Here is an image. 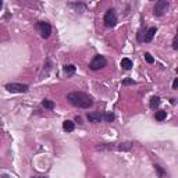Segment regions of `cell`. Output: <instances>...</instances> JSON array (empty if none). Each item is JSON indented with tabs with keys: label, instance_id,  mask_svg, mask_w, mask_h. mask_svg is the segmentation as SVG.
I'll return each mask as SVG.
<instances>
[{
	"label": "cell",
	"instance_id": "1",
	"mask_svg": "<svg viewBox=\"0 0 178 178\" xmlns=\"http://www.w3.org/2000/svg\"><path fill=\"white\" fill-rule=\"evenodd\" d=\"M67 100L70 104L79 107V109H89L93 104V99L84 92H71L67 95Z\"/></svg>",
	"mask_w": 178,
	"mask_h": 178
},
{
	"label": "cell",
	"instance_id": "2",
	"mask_svg": "<svg viewBox=\"0 0 178 178\" xmlns=\"http://www.w3.org/2000/svg\"><path fill=\"white\" fill-rule=\"evenodd\" d=\"M103 22H104V26H107V28H113L117 24V14H115L114 9H109V10L106 11Z\"/></svg>",
	"mask_w": 178,
	"mask_h": 178
},
{
	"label": "cell",
	"instance_id": "3",
	"mask_svg": "<svg viewBox=\"0 0 178 178\" xmlns=\"http://www.w3.org/2000/svg\"><path fill=\"white\" fill-rule=\"evenodd\" d=\"M106 64H107V60H106L104 56H95L93 60L91 61V64H89V68L92 71H98V70L106 67Z\"/></svg>",
	"mask_w": 178,
	"mask_h": 178
},
{
	"label": "cell",
	"instance_id": "4",
	"mask_svg": "<svg viewBox=\"0 0 178 178\" xmlns=\"http://www.w3.org/2000/svg\"><path fill=\"white\" fill-rule=\"evenodd\" d=\"M6 89L11 93H25V92H28L29 86L26 85V84H14L13 82V84H7Z\"/></svg>",
	"mask_w": 178,
	"mask_h": 178
},
{
	"label": "cell",
	"instance_id": "5",
	"mask_svg": "<svg viewBox=\"0 0 178 178\" xmlns=\"http://www.w3.org/2000/svg\"><path fill=\"white\" fill-rule=\"evenodd\" d=\"M168 7H170V3H168V2H166V0H159L155 4V11H153V13H155V15L162 17L163 14L168 10Z\"/></svg>",
	"mask_w": 178,
	"mask_h": 178
},
{
	"label": "cell",
	"instance_id": "6",
	"mask_svg": "<svg viewBox=\"0 0 178 178\" xmlns=\"http://www.w3.org/2000/svg\"><path fill=\"white\" fill-rule=\"evenodd\" d=\"M38 29L40 31V36L45 38V39H47V38L50 36V33H52V26H50L49 22H45V21H39V22L36 24Z\"/></svg>",
	"mask_w": 178,
	"mask_h": 178
},
{
	"label": "cell",
	"instance_id": "7",
	"mask_svg": "<svg viewBox=\"0 0 178 178\" xmlns=\"http://www.w3.org/2000/svg\"><path fill=\"white\" fill-rule=\"evenodd\" d=\"M86 117H88L89 122H93V124H98V122L103 121V114L102 113H89Z\"/></svg>",
	"mask_w": 178,
	"mask_h": 178
},
{
	"label": "cell",
	"instance_id": "8",
	"mask_svg": "<svg viewBox=\"0 0 178 178\" xmlns=\"http://www.w3.org/2000/svg\"><path fill=\"white\" fill-rule=\"evenodd\" d=\"M156 32H157V28L156 26H152V28H149L148 31H146V35H145V38H143V42H152V39H153V36L156 35Z\"/></svg>",
	"mask_w": 178,
	"mask_h": 178
},
{
	"label": "cell",
	"instance_id": "9",
	"mask_svg": "<svg viewBox=\"0 0 178 178\" xmlns=\"http://www.w3.org/2000/svg\"><path fill=\"white\" fill-rule=\"evenodd\" d=\"M132 142H124V143H117L113 145V150H129L132 148Z\"/></svg>",
	"mask_w": 178,
	"mask_h": 178
},
{
	"label": "cell",
	"instance_id": "10",
	"mask_svg": "<svg viewBox=\"0 0 178 178\" xmlns=\"http://www.w3.org/2000/svg\"><path fill=\"white\" fill-rule=\"evenodd\" d=\"M75 66L74 64H66V66L63 67V71H64V74H66L67 77H70V75H73L74 73H75Z\"/></svg>",
	"mask_w": 178,
	"mask_h": 178
},
{
	"label": "cell",
	"instance_id": "11",
	"mask_svg": "<svg viewBox=\"0 0 178 178\" xmlns=\"http://www.w3.org/2000/svg\"><path fill=\"white\" fill-rule=\"evenodd\" d=\"M74 128H75V124H74L71 120H66V121L63 122V129L67 132H73Z\"/></svg>",
	"mask_w": 178,
	"mask_h": 178
},
{
	"label": "cell",
	"instance_id": "12",
	"mask_svg": "<svg viewBox=\"0 0 178 178\" xmlns=\"http://www.w3.org/2000/svg\"><path fill=\"white\" fill-rule=\"evenodd\" d=\"M70 7H71V9H74V10L75 11H79V10H85L86 9V6L84 3H70L68 4Z\"/></svg>",
	"mask_w": 178,
	"mask_h": 178
},
{
	"label": "cell",
	"instance_id": "13",
	"mask_svg": "<svg viewBox=\"0 0 178 178\" xmlns=\"http://www.w3.org/2000/svg\"><path fill=\"white\" fill-rule=\"evenodd\" d=\"M121 67L124 70H131V67H132V61L129 59H122L121 60Z\"/></svg>",
	"mask_w": 178,
	"mask_h": 178
},
{
	"label": "cell",
	"instance_id": "14",
	"mask_svg": "<svg viewBox=\"0 0 178 178\" xmlns=\"http://www.w3.org/2000/svg\"><path fill=\"white\" fill-rule=\"evenodd\" d=\"M42 106L45 107V109H47V110H53V109H54V103H53L52 100H49V99H45V100H43Z\"/></svg>",
	"mask_w": 178,
	"mask_h": 178
},
{
	"label": "cell",
	"instance_id": "15",
	"mask_svg": "<svg viewBox=\"0 0 178 178\" xmlns=\"http://www.w3.org/2000/svg\"><path fill=\"white\" fill-rule=\"evenodd\" d=\"M155 170H156V173H157L159 178H163V177H164V175H166V170L162 167V166L155 164Z\"/></svg>",
	"mask_w": 178,
	"mask_h": 178
},
{
	"label": "cell",
	"instance_id": "16",
	"mask_svg": "<svg viewBox=\"0 0 178 178\" xmlns=\"http://www.w3.org/2000/svg\"><path fill=\"white\" fill-rule=\"evenodd\" d=\"M167 117V111H156V114H155V118L157 120V121H163V120Z\"/></svg>",
	"mask_w": 178,
	"mask_h": 178
},
{
	"label": "cell",
	"instance_id": "17",
	"mask_svg": "<svg viewBox=\"0 0 178 178\" xmlns=\"http://www.w3.org/2000/svg\"><path fill=\"white\" fill-rule=\"evenodd\" d=\"M159 104H160V98H159V96H153L152 99H150V107H152V109H156Z\"/></svg>",
	"mask_w": 178,
	"mask_h": 178
},
{
	"label": "cell",
	"instance_id": "18",
	"mask_svg": "<svg viewBox=\"0 0 178 178\" xmlns=\"http://www.w3.org/2000/svg\"><path fill=\"white\" fill-rule=\"evenodd\" d=\"M114 118H115V115L113 114V113H104V114H103V120L107 122L114 121Z\"/></svg>",
	"mask_w": 178,
	"mask_h": 178
},
{
	"label": "cell",
	"instance_id": "19",
	"mask_svg": "<svg viewBox=\"0 0 178 178\" xmlns=\"http://www.w3.org/2000/svg\"><path fill=\"white\" fill-rule=\"evenodd\" d=\"M145 60H146V63H149V64L155 63V59L152 57V54H150V53H145Z\"/></svg>",
	"mask_w": 178,
	"mask_h": 178
},
{
	"label": "cell",
	"instance_id": "20",
	"mask_svg": "<svg viewBox=\"0 0 178 178\" xmlns=\"http://www.w3.org/2000/svg\"><path fill=\"white\" fill-rule=\"evenodd\" d=\"M122 85H135V81H134V79L127 78V79H124V81H122Z\"/></svg>",
	"mask_w": 178,
	"mask_h": 178
},
{
	"label": "cell",
	"instance_id": "21",
	"mask_svg": "<svg viewBox=\"0 0 178 178\" xmlns=\"http://www.w3.org/2000/svg\"><path fill=\"white\" fill-rule=\"evenodd\" d=\"M173 49L177 50L178 49V42H177V36H174V39H173Z\"/></svg>",
	"mask_w": 178,
	"mask_h": 178
},
{
	"label": "cell",
	"instance_id": "22",
	"mask_svg": "<svg viewBox=\"0 0 178 178\" xmlns=\"http://www.w3.org/2000/svg\"><path fill=\"white\" fill-rule=\"evenodd\" d=\"M177 88H178V78H175L173 81V89H177Z\"/></svg>",
	"mask_w": 178,
	"mask_h": 178
},
{
	"label": "cell",
	"instance_id": "23",
	"mask_svg": "<svg viewBox=\"0 0 178 178\" xmlns=\"http://www.w3.org/2000/svg\"><path fill=\"white\" fill-rule=\"evenodd\" d=\"M75 121L78 122V124H82V120H81V117H78V115L75 117Z\"/></svg>",
	"mask_w": 178,
	"mask_h": 178
},
{
	"label": "cell",
	"instance_id": "24",
	"mask_svg": "<svg viewBox=\"0 0 178 178\" xmlns=\"http://www.w3.org/2000/svg\"><path fill=\"white\" fill-rule=\"evenodd\" d=\"M32 178H46V177H32Z\"/></svg>",
	"mask_w": 178,
	"mask_h": 178
}]
</instances>
